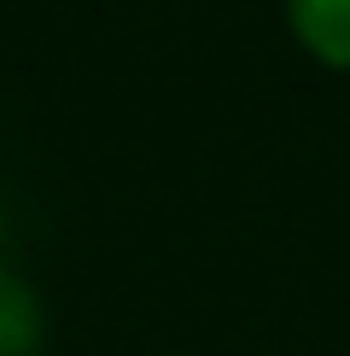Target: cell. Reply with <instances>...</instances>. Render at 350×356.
Instances as JSON below:
<instances>
[{"instance_id": "cell-1", "label": "cell", "mask_w": 350, "mask_h": 356, "mask_svg": "<svg viewBox=\"0 0 350 356\" xmlns=\"http://www.w3.org/2000/svg\"><path fill=\"white\" fill-rule=\"evenodd\" d=\"M286 24L310 58L350 70V0H286Z\"/></svg>"}, {"instance_id": "cell-2", "label": "cell", "mask_w": 350, "mask_h": 356, "mask_svg": "<svg viewBox=\"0 0 350 356\" xmlns=\"http://www.w3.org/2000/svg\"><path fill=\"white\" fill-rule=\"evenodd\" d=\"M41 350V298L24 275L0 269V356H35Z\"/></svg>"}]
</instances>
